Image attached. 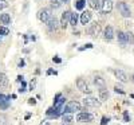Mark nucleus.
I'll return each instance as SVG.
<instances>
[{
  "instance_id": "nucleus-19",
  "label": "nucleus",
  "mask_w": 134,
  "mask_h": 125,
  "mask_svg": "<svg viewBox=\"0 0 134 125\" xmlns=\"http://www.w3.org/2000/svg\"><path fill=\"white\" fill-rule=\"evenodd\" d=\"M118 40H119V43H121V46L124 47L125 44H126V37H125V32L118 31Z\"/></svg>"
},
{
  "instance_id": "nucleus-25",
  "label": "nucleus",
  "mask_w": 134,
  "mask_h": 125,
  "mask_svg": "<svg viewBox=\"0 0 134 125\" xmlns=\"http://www.w3.org/2000/svg\"><path fill=\"white\" fill-rule=\"evenodd\" d=\"M9 30L7 27H0V35H8Z\"/></svg>"
},
{
  "instance_id": "nucleus-8",
  "label": "nucleus",
  "mask_w": 134,
  "mask_h": 125,
  "mask_svg": "<svg viewBox=\"0 0 134 125\" xmlns=\"http://www.w3.org/2000/svg\"><path fill=\"white\" fill-rule=\"evenodd\" d=\"M70 18H71V11H64L62 14V18H60V27L62 28H66L67 26L70 24Z\"/></svg>"
},
{
  "instance_id": "nucleus-41",
  "label": "nucleus",
  "mask_w": 134,
  "mask_h": 125,
  "mask_svg": "<svg viewBox=\"0 0 134 125\" xmlns=\"http://www.w3.org/2000/svg\"><path fill=\"white\" fill-rule=\"evenodd\" d=\"M0 125H2V118H0Z\"/></svg>"
},
{
  "instance_id": "nucleus-14",
  "label": "nucleus",
  "mask_w": 134,
  "mask_h": 125,
  "mask_svg": "<svg viewBox=\"0 0 134 125\" xmlns=\"http://www.w3.org/2000/svg\"><path fill=\"white\" fill-rule=\"evenodd\" d=\"M109 92H107V89H105V87H102V89H99V100L100 101H105V100H107L109 98Z\"/></svg>"
},
{
  "instance_id": "nucleus-26",
  "label": "nucleus",
  "mask_w": 134,
  "mask_h": 125,
  "mask_svg": "<svg viewBox=\"0 0 134 125\" xmlns=\"http://www.w3.org/2000/svg\"><path fill=\"white\" fill-rule=\"evenodd\" d=\"M94 46H93V44L91 43H86L85 44V46H82V47H79V49H78V50H79V51H83V50H86V49H93Z\"/></svg>"
},
{
  "instance_id": "nucleus-10",
  "label": "nucleus",
  "mask_w": 134,
  "mask_h": 125,
  "mask_svg": "<svg viewBox=\"0 0 134 125\" xmlns=\"http://www.w3.org/2000/svg\"><path fill=\"white\" fill-rule=\"evenodd\" d=\"M47 26H48V30H50V31H55V30H58V27H59V22H58L57 16L52 15V16H51V19L48 20Z\"/></svg>"
},
{
  "instance_id": "nucleus-31",
  "label": "nucleus",
  "mask_w": 134,
  "mask_h": 125,
  "mask_svg": "<svg viewBox=\"0 0 134 125\" xmlns=\"http://www.w3.org/2000/svg\"><path fill=\"white\" fill-rule=\"evenodd\" d=\"M7 6H8V4H7V3L4 2V0H0V9H3V8H5Z\"/></svg>"
},
{
  "instance_id": "nucleus-30",
  "label": "nucleus",
  "mask_w": 134,
  "mask_h": 125,
  "mask_svg": "<svg viewBox=\"0 0 134 125\" xmlns=\"http://www.w3.org/2000/svg\"><path fill=\"white\" fill-rule=\"evenodd\" d=\"M114 90H115L117 93H119V94H125V90H122V87H119V86H115Z\"/></svg>"
},
{
  "instance_id": "nucleus-11",
  "label": "nucleus",
  "mask_w": 134,
  "mask_h": 125,
  "mask_svg": "<svg viewBox=\"0 0 134 125\" xmlns=\"http://www.w3.org/2000/svg\"><path fill=\"white\" fill-rule=\"evenodd\" d=\"M91 16H93V14L90 12V11H83V12L81 14V23L86 26L88 22L91 20Z\"/></svg>"
},
{
  "instance_id": "nucleus-33",
  "label": "nucleus",
  "mask_w": 134,
  "mask_h": 125,
  "mask_svg": "<svg viewBox=\"0 0 134 125\" xmlns=\"http://www.w3.org/2000/svg\"><path fill=\"white\" fill-rule=\"evenodd\" d=\"M124 118H125V121H126V122H129V121H130V117H129V114H127V112H125V113H124Z\"/></svg>"
},
{
  "instance_id": "nucleus-3",
  "label": "nucleus",
  "mask_w": 134,
  "mask_h": 125,
  "mask_svg": "<svg viewBox=\"0 0 134 125\" xmlns=\"http://www.w3.org/2000/svg\"><path fill=\"white\" fill-rule=\"evenodd\" d=\"M51 16H52V14H51V11L48 8H43V9H40L39 12H38L39 20L43 22V23H46V24L48 23V20L51 19Z\"/></svg>"
},
{
  "instance_id": "nucleus-39",
  "label": "nucleus",
  "mask_w": 134,
  "mask_h": 125,
  "mask_svg": "<svg viewBox=\"0 0 134 125\" xmlns=\"http://www.w3.org/2000/svg\"><path fill=\"white\" fill-rule=\"evenodd\" d=\"M31 117V114H30V113H27V114H26V120H28Z\"/></svg>"
},
{
  "instance_id": "nucleus-29",
  "label": "nucleus",
  "mask_w": 134,
  "mask_h": 125,
  "mask_svg": "<svg viewBox=\"0 0 134 125\" xmlns=\"http://www.w3.org/2000/svg\"><path fill=\"white\" fill-rule=\"evenodd\" d=\"M59 6H60V3L57 2V0H52V2H51V7H52V8H58Z\"/></svg>"
},
{
  "instance_id": "nucleus-34",
  "label": "nucleus",
  "mask_w": 134,
  "mask_h": 125,
  "mask_svg": "<svg viewBox=\"0 0 134 125\" xmlns=\"http://www.w3.org/2000/svg\"><path fill=\"white\" fill-rule=\"evenodd\" d=\"M54 62H55V63H60L62 59L59 58V56H54Z\"/></svg>"
},
{
  "instance_id": "nucleus-38",
  "label": "nucleus",
  "mask_w": 134,
  "mask_h": 125,
  "mask_svg": "<svg viewBox=\"0 0 134 125\" xmlns=\"http://www.w3.org/2000/svg\"><path fill=\"white\" fill-rule=\"evenodd\" d=\"M59 2H60V3H64V4H66V3H69V0H59Z\"/></svg>"
},
{
  "instance_id": "nucleus-12",
  "label": "nucleus",
  "mask_w": 134,
  "mask_h": 125,
  "mask_svg": "<svg viewBox=\"0 0 134 125\" xmlns=\"http://www.w3.org/2000/svg\"><path fill=\"white\" fill-rule=\"evenodd\" d=\"M103 38H105V40H111L114 38V31H113L111 26H106V28L103 31Z\"/></svg>"
},
{
  "instance_id": "nucleus-2",
  "label": "nucleus",
  "mask_w": 134,
  "mask_h": 125,
  "mask_svg": "<svg viewBox=\"0 0 134 125\" xmlns=\"http://www.w3.org/2000/svg\"><path fill=\"white\" fill-rule=\"evenodd\" d=\"M100 31H102V28H100V24L98 23V22L93 23L90 27H88V30H87L88 35H90L91 38H98L100 35Z\"/></svg>"
},
{
  "instance_id": "nucleus-42",
  "label": "nucleus",
  "mask_w": 134,
  "mask_h": 125,
  "mask_svg": "<svg viewBox=\"0 0 134 125\" xmlns=\"http://www.w3.org/2000/svg\"><path fill=\"white\" fill-rule=\"evenodd\" d=\"M57 2H59V0H57Z\"/></svg>"
},
{
  "instance_id": "nucleus-17",
  "label": "nucleus",
  "mask_w": 134,
  "mask_h": 125,
  "mask_svg": "<svg viewBox=\"0 0 134 125\" xmlns=\"http://www.w3.org/2000/svg\"><path fill=\"white\" fill-rule=\"evenodd\" d=\"M94 84L97 85V86H100V87H103L105 86V84H106V81H105V78H102V77H94Z\"/></svg>"
},
{
  "instance_id": "nucleus-35",
  "label": "nucleus",
  "mask_w": 134,
  "mask_h": 125,
  "mask_svg": "<svg viewBox=\"0 0 134 125\" xmlns=\"http://www.w3.org/2000/svg\"><path fill=\"white\" fill-rule=\"evenodd\" d=\"M28 104H30V105H35V104H36V101L34 100V98H30V100H28Z\"/></svg>"
},
{
  "instance_id": "nucleus-22",
  "label": "nucleus",
  "mask_w": 134,
  "mask_h": 125,
  "mask_svg": "<svg viewBox=\"0 0 134 125\" xmlns=\"http://www.w3.org/2000/svg\"><path fill=\"white\" fill-rule=\"evenodd\" d=\"M85 6H86V0H78L76 4H75V8H76L78 11H82V9L85 8Z\"/></svg>"
},
{
  "instance_id": "nucleus-7",
  "label": "nucleus",
  "mask_w": 134,
  "mask_h": 125,
  "mask_svg": "<svg viewBox=\"0 0 134 125\" xmlns=\"http://www.w3.org/2000/svg\"><path fill=\"white\" fill-rule=\"evenodd\" d=\"M83 105L86 108H99L100 106V101H98L94 97H87L83 100Z\"/></svg>"
},
{
  "instance_id": "nucleus-43",
  "label": "nucleus",
  "mask_w": 134,
  "mask_h": 125,
  "mask_svg": "<svg viewBox=\"0 0 134 125\" xmlns=\"http://www.w3.org/2000/svg\"><path fill=\"white\" fill-rule=\"evenodd\" d=\"M62 125H64V124H62Z\"/></svg>"
},
{
  "instance_id": "nucleus-13",
  "label": "nucleus",
  "mask_w": 134,
  "mask_h": 125,
  "mask_svg": "<svg viewBox=\"0 0 134 125\" xmlns=\"http://www.w3.org/2000/svg\"><path fill=\"white\" fill-rule=\"evenodd\" d=\"M114 75L118 78V81H121V82H124V84H126L127 81H129V78H127V75L125 74V71H122V70H114Z\"/></svg>"
},
{
  "instance_id": "nucleus-40",
  "label": "nucleus",
  "mask_w": 134,
  "mask_h": 125,
  "mask_svg": "<svg viewBox=\"0 0 134 125\" xmlns=\"http://www.w3.org/2000/svg\"><path fill=\"white\" fill-rule=\"evenodd\" d=\"M131 81H133V82H134V75H133V77H131Z\"/></svg>"
},
{
  "instance_id": "nucleus-1",
  "label": "nucleus",
  "mask_w": 134,
  "mask_h": 125,
  "mask_svg": "<svg viewBox=\"0 0 134 125\" xmlns=\"http://www.w3.org/2000/svg\"><path fill=\"white\" fill-rule=\"evenodd\" d=\"M78 110H81V104L78 101H70L69 104H67L64 106V112H63V114L64 113H67V114H71V113H75Z\"/></svg>"
},
{
  "instance_id": "nucleus-37",
  "label": "nucleus",
  "mask_w": 134,
  "mask_h": 125,
  "mask_svg": "<svg viewBox=\"0 0 134 125\" xmlns=\"http://www.w3.org/2000/svg\"><path fill=\"white\" fill-rule=\"evenodd\" d=\"M23 66H24V61H23V59H21V61L19 62V67H23Z\"/></svg>"
},
{
  "instance_id": "nucleus-27",
  "label": "nucleus",
  "mask_w": 134,
  "mask_h": 125,
  "mask_svg": "<svg viewBox=\"0 0 134 125\" xmlns=\"http://www.w3.org/2000/svg\"><path fill=\"white\" fill-rule=\"evenodd\" d=\"M107 122H110V118H109V117H106V116H105V117H102V120H100V125H106Z\"/></svg>"
},
{
  "instance_id": "nucleus-24",
  "label": "nucleus",
  "mask_w": 134,
  "mask_h": 125,
  "mask_svg": "<svg viewBox=\"0 0 134 125\" xmlns=\"http://www.w3.org/2000/svg\"><path fill=\"white\" fill-rule=\"evenodd\" d=\"M35 87H36V78H32L30 82V90H34Z\"/></svg>"
},
{
  "instance_id": "nucleus-6",
  "label": "nucleus",
  "mask_w": 134,
  "mask_h": 125,
  "mask_svg": "<svg viewBox=\"0 0 134 125\" xmlns=\"http://www.w3.org/2000/svg\"><path fill=\"white\" fill-rule=\"evenodd\" d=\"M93 120H94V116L91 113H87V112H81V113H78V116H76L78 122H91Z\"/></svg>"
},
{
  "instance_id": "nucleus-5",
  "label": "nucleus",
  "mask_w": 134,
  "mask_h": 125,
  "mask_svg": "<svg viewBox=\"0 0 134 125\" xmlns=\"http://www.w3.org/2000/svg\"><path fill=\"white\" fill-rule=\"evenodd\" d=\"M117 7H118L119 14H121L122 16H124V18H130V16H131L130 8H129V6H127L125 2H119V3L117 4Z\"/></svg>"
},
{
  "instance_id": "nucleus-16",
  "label": "nucleus",
  "mask_w": 134,
  "mask_h": 125,
  "mask_svg": "<svg viewBox=\"0 0 134 125\" xmlns=\"http://www.w3.org/2000/svg\"><path fill=\"white\" fill-rule=\"evenodd\" d=\"M0 20H2V23H3L4 26L9 24V23H11V16H9V14H2V15H0Z\"/></svg>"
},
{
  "instance_id": "nucleus-9",
  "label": "nucleus",
  "mask_w": 134,
  "mask_h": 125,
  "mask_svg": "<svg viewBox=\"0 0 134 125\" xmlns=\"http://www.w3.org/2000/svg\"><path fill=\"white\" fill-rule=\"evenodd\" d=\"M100 9H102V14H110L113 11V2L111 0H103L100 3Z\"/></svg>"
},
{
  "instance_id": "nucleus-36",
  "label": "nucleus",
  "mask_w": 134,
  "mask_h": 125,
  "mask_svg": "<svg viewBox=\"0 0 134 125\" xmlns=\"http://www.w3.org/2000/svg\"><path fill=\"white\" fill-rule=\"evenodd\" d=\"M21 81H24V79H23V75H18V82H21Z\"/></svg>"
},
{
  "instance_id": "nucleus-15",
  "label": "nucleus",
  "mask_w": 134,
  "mask_h": 125,
  "mask_svg": "<svg viewBox=\"0 0 134 125\" xmlns=\"http://www.w3.org/2000/svg\"><path fill=\"white\" fill-rule=\"evenodd\" d=\"M8 86V78L5 74L3 73H0V89L2 87H7Z\"/></svg>"
},
{
  "instance_id": "nucleus-20",
  "label": "nucleus",
  "mask_w": 134,
  "mask_h": 125,
  "mask_svg": "<svg viewBox=\"0 0 134 125\" xmlns=\"http://www.w3.org/2000/svg\"><path fill=\"white\" fill-rule=\"evenodd\" d=\"M78 18H79V16H78V14H75V12L72 14V12H71V18H70V24H71V26H74V27L76 26V23H78Z\"/></svg>"
},
{
  "instance_id": "nucleus-44",
  "label": "nucleus",
  "mask_w": 134,
  "mask_h": 125,
  "mask_svg": "<svg viewBox=\"0 0 134 125\" xmlns=\"http://www.w3.org/2000/svg\"><path fill=\"white\" fill-rule=\"evenodd\" d=\"M133 51H134V50H133Z\"/></svg>"
},
{
  "instance_id": "nucleus-28",
  "label": "nucleus",
  "mask_w": 134,
  "mask_h": 125,
  "mask_svg": "<svg viewBox=\"0 0 134 125\" xmlns=\"http://www.w3.org/2000/svg\"><path fill=\"white\" fill-rule=\"evenodd\" d=\"M19 92H20V93L26 92V82H24V81H21V85H20V89H19Z\"/></svg>"
},
{
  "instance_id": "nucleus-4",
  "label": "nucleus",
  "mask_w": 134,
  "mask_h": 125,
  "mask_svg": "<svg viewBox=\"0 0 134 125\" xmlns=\"http://www.w3.org/2000/svg\"><path fill=\"white\" fill-rule=\"evenodd\" d=\"M76 87L79 89L82 93H86V94H91V92H93V90L88 87L87 82L85 81L83 78H78V79H76Z\"/></svg>"
},
{
  "instance_id": "nucleus-32",
  "label": "nucleus",
  "mask_w": 134,
  "mask_h": 125,
  "mask_svg": "<svg viewBox=\"0 0 134 125\" xmlns=\"http://www.w3.org/2000/svg\"><path fill=\"white\" fill-rule=\"evenodd\" d=\"M51 74H54V75H57L58 73L55 71V70H52V69H50V70H47V75H51Z\"/></svg>"
},
{
  "instance_id": "nucleus-23",
  "label": "nucleus",
  "mask_w": 134,
  "mask_h": 125,
  "mask_svg": "<svg viewBox=\"0 0 134 125\" xmlns=\"http://www.w3.org/2000/svg\"><path fill=\"white\" fill-rule=\"evenodd\" d=\"M62 118H63V121H64L66 124H70V122H72V116H71V114H67V113L62 114Z\"/></svg>"
},
{
  "instance_id": "nucleus-21",
  "label": "nucleus",
  "mask_w": 134,
  "mask_h": 125,
  "mask_svg": "<svg viewBox=\"0 0 134 125\" xmlns=\"http://www.w3.org/2000/svg\"><path fill=\"white\" fill-rule=\"evenodd\" d=\"M125 37H126V43H134V34L131 31L125 32Z\"/></svg>"
},
{
  "instance_id": "nucleus-18",
  "label": "nucleus",
  "mask_w": 134,
  "mask_h": 125,
  "mask_svg": "<svg viewBox=\"0 0 134 125\" xmlns=\"http://www.w3.org/2000/svg\"><path fill=\"white\" fill-rule=\"evenodd\" d=\"M87 3H88V6H90V8H93V9H98L100 7L99 0H87Z\"/></svg>"
}]
</instances>
